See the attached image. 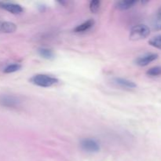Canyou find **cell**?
<instances>
[{
    "instance_id": "obj_1",
    "label": "cell",
    "mask_w": 161,
    "mask_h": 161,
    "mask_svg": "<svg viewBox=\"0 0 161 161\" xmlns=\"http://www.w3.org/2000/svg\"><path fill=\"white\" fill-rule=\"evenodd\" d=\"M29 82L40 87H50L59 82L58 79L47 74H36L29 80Z\"/></svg>"
},
{
    "instance_id": "obj_2",
    "label": "cell",
    "mask_w": 161,
    "mask_h": 161,
    "mask_svg": "<svg viewBox=\"0 0 161 161\" xmlns=\"http://www.w3.org/2000/svg\"><path fill=\"white\" fill-rule=\"evenodd\" d=\"M149 35H150V28L146 25L138 24L132 27L129 37L130 40L138 41L146 39Z\"/></svg>"
},
{
    "instance_id": "obj_3",
    "label": "cell",
    "mask_w": 161,
    "mask_h": 161,
    "mask_svg": "<svg viewBox=\"0 0 161 161\" xmlns=\"http://www.w3.org/2000/svg\"><path fill=\"white\" fill-rule=\"evenodd\" d=\"M80 147L83 151L89 153H95L100 151V143L94 138H83L80 142Z\"/></svg>"
},
{
    "instance_id": "obj_4",
    "label": "cell",
    "mask_w": 161,
    "mask_h": 161,
    "mask_svg": "<svg viewBox=\"0 0 161 161\" xmlns=\"http://www.w3.org/2000/svg\"><path fill=\"white\" fill-rule=\"evenodd\" d=\"M20 99L10 94H5L0 97V105L6 108H17L20 105Z\"/></svg>"
},
{
    "instance_id": "obj_5",
    "label": "cell",
    "mask_w": 161,
    "mask_h": 161,
    "mask_svg": "<svg viewBox=\"0 0 161 161\" xmlns=\"http://www.w3.org/2000/svg\"><path fill=\"white\" fill-rule=\"evenodd\" d=\"M158 57L159 56L157 53H148L138 57V58H136L135 62L137 65L140 66V67H145V66L148 65L153 61H156L158 58Z\"/></svg>"
},
{
    "instance_id": "obj_6",
    "label": "cell",
    "mask_w": 161,
    "mask_h": 161,
    "mask_svg": "<svg viewBox=\"0 0 161 161\" xmlns=\"http://www.w3.org/2000/svg\"><path fill=\"white\" fill-rule=\"evenodd\" d=\"M0 9L8 11L13 14H20L24 11L23 7L20 5L8 2L0 1Z\"/></svg>"
},
{
    "instance_id": "obj_7",
    "label": "cell",
    "mask_w": 161,
    "mask_h": 161,
    "mask_svg": "<svg viewBox=\"0 0 161 161\" xmlns=\"http://www.w3.org/2000/svg\"><path fill=\"white\" fill-rule=\"evenodd\" d=\"M113 83L117 86L126 90H133L137 86L136 83H134L133 81H130L127 79L120 78V77H116L113 79Z\"/></svg>"
},
{
    "instance_id": "obj_8",
    "label": "cell",
    "mask_w": 161,
    "mask_h": 161,
    "mask_svg": "<svg viewBox=\"0 0 161 161\" xmlns=\"http://www.w3.org/2000/svg\"><path fill=\"white\" fill-rule=\"evenodd\" d=\"M94 24H95V22H94V20H93V19H89V20L83 22V23L77 25V26L74 28L73 31L76 33L85 32V31H89L91 28H93Z\"/></svg>"
},
{
    "instance_id": "obj_9",
    "label": "cell",
    "mask_w": 161,
    "mask_h": 161,
    "mask_svg": "<svg viewBox=\"0 0 161 161\" xmlns=\"http://www.w3.org/2000/svg\"><path fill=\"white\" fill-rule=\"evenodd\" d=\"M17 30V25L10 21L0 20V31L5 33H14Z\"/></svg>"
},
{
    "instance_id": "obj_10",
    "label": "cell",
    "mask_w": 161,
    "mask_h": 161,
    "mask_svg": "<svg viewBox=\"0 0 161 161\" xmlns=\"http://www.w3.org/2000/svg\"><path fill=\"white\" fill-rule=\"evenodd\" d=\"M137 3L136 1L134 0H123V1L117 2L116 4V9H119V10H127V9H130L133 7L135 4Z\"/></svg>"
},
{
    "instance_id": "obj_11",
    "label": "cell",
    "mask_w": 161,
    "mask_h": 161,
    "mask_svg": "<svg viewBox=\"0 0 161 161\" xmlns=\"http://www.w3.org/2000/svg\"><path fill=\"white\" fill-rule=\"evenodd\" d=\"M38 53L42 58H45V59L47 60L53 59L55 57L53 50L49 48H47V47H41V48H39L38 50Z\"/></svg>"
},
{
    "instance_id": "obj_12",
    "label": "cell",
    "mask_w": 161,
    "mask_h": 161,
    "mask_svg": "<svg viewBox=\"0 0 161 161\" xmlns=\"http://www.w3.org/2000/svg\"><path fill=\"white\" fill-rule=\"evenodd\" d=\"M20 69H21V65L20 64H18V63H14V64H10L6 66L4 69V70H3V72H4V73L6 74L13 73V72H17Z\"/></svg>"
},
{
    "instance_id": "obj_13",
    "label": "cell",
    "mask_w": 161,
    "mask_h": 161,
    "mask_svg": "<svg viewBox=\"0 0 161 161\" xmlns=\"http://www.w3.org/2000/svg\"><path fill=\"white\" fill-rule=\"evenodd\" d=\"M146 75L150 77H157L161 75V67L160 66H154L148 69Z\"/></svg>"
},
{
    "instance_id": "obj_14",
    "label": "cell",
    "mask_w": 161,
    "mask_h": 161,
    "mask_svg": "<svg viewBox=\"0 0 161 161\" xmlns=\"http://www.w3.org/2000/svg\"><path fill=\"white\" fill-rule=\"evenodd\" d=\"M149 44L155 48L161 50V35H158V36L151 38L149 41Z\"/></svg>"
},
{
    "instance_id": "obj_15",
    "label": "cell",
    "mask_w": 161,
    "mask_h": 161,
    "mask_svg": "<svg viewBox=\"0 0 161 161\" xmlns=\"http://www.w3.org/2000/svg\"><path fill=\"white\" fill-rule=\"evenodd\" d=\"M100 7L101 1H99V0H92V1L90 3V10H91V13H93V14H97L99 11V9H100Z\"/></svg>"
},
{
    "instance_id": "obj_16",
    "label": "cell",
    "mask_w": 161,
    "mask_h": 161,
    "mask_svg": "<svg viewBox=\"0 0 161 161\" xmlns=\"http://www.w3.org/2000/svg\"><path fill=\"white\" fill-rule=\"evenodd\" d=\"M154 27H155L157 29H161V17H159L154 22Z\"/></svg>"
},
{
    "instance_id": "obj_17",
    "label": "cell",
    "mask_w": 161,
    "mask_h": 161,
    "mask_svg": "<svg viewBox=\"0 0 161 161\" xmlns=\"http://www.w3.org/2000/svg\"><path fill=\"white\" fill-rule=\"evenodd\" d=\"M158 15H159V17H161V7L160 8V9L158 10Z\"/></svg>"
}]
</instances>
